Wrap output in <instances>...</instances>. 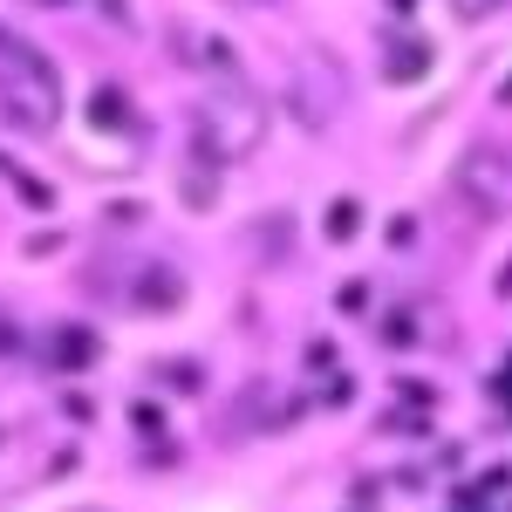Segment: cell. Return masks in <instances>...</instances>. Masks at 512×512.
Instances as JSON below:
<instances>
[{
    "label": "cell",
    "instance_id": "6da1fadb",
    "mask_svg": "<svg viewBox=\"0 0 512 512\" xmlns=\"http://www.w3.org/2000/svg\"><path fill=\"white\" fill-rule=\"evenodd\" d=\"M260 130H267V110H260V96L246 89V82L226 76V89L198 110V164H219L226 158H246L253 144H260Z\"/></svg>",
    "mask_w": 512,
    "mask_h": 512
},
{
    "label": "cell",
    "instance_id": "7a4b0ae2",
    "mask_svg": "<svg viewBox=\"0 0 512 512\" xmlns=\"http://www.w3.org/2000/svg\"><path fill=\"white\" fill-rule=\"evenodd\" d=\"M0 110L21 123V130H48L62 110V82L41 62L35 48H7L0 55Z\"/></svg>",
    "mask_w": 512,
    "mask_h": 512
},
{
    "label": "cell",
    "instance_id": "3957f363",
    "mask_svg": "<svg viewBox=\"0 0 512 512\" xmlns=\"http://www.w3.org/2000/svg\"><path fill=\"white\" fill-rule=\"evenodd\" d=\"M96 123H103V130H110V123H117V130H130V103H123L117 89H96Z\"/></svg>",
    "mask_w": 512,
    "mask_h": 512
},
{
    "label": "cell",
    "instance_id": "277c9868",
    "mask_svg": "<svg viewBox=\"0 0 512 512\" xmlns=\"http://www.w3.org/2000/svg\"><path fill=\"white\" fill-rule=\"evenodd\" d=\"M417 69H424V48H417V41H403V48H396V62H390V76H417Z\"/></svg>",
    "mask_w": 512,
    "mask_h": 512
},
{
    "label": "cell",
    "instance_id": "5b68a950",
    "mask_svg": "<svg viewBox=\"0 0 512 512\" xmlns=\"http://www.w3.org/2000/svg\"><path fill=\"white\" fill-rule=\"evenodd\" d=\"M137 301H144V308H164V301H178V280H144V287H137Z\"/></svg>",
    "mask_w": 512,
    "mask_h": 512
},
{
    "label": "cell",
    "instance_id": "8992f818",
    "mask_svg": "<svg viewBox=\"0 0 512 512\" xmlns=\"http://www.w3.org/2000/svg\"><path fill=\"white\" fill-rule=\"evenodd\" d=\"M328 233H335V239H349V233H355V205H335V219H328Z\"/></svg>",
    "mask_w": 512,
    "mask_h": 512
},
{
    "label": "cell",
    "instance_id": "52a82bcc",
    "mask_svg": "<svg viewBox=\"0 0 512 512\" xmlns=\"http://www.w3.org/2000/svg\"><path fill=\"white\" fill-rule=\"evenodd\" d=\"M485 7H506V0H458V14H465V21H478Z\"/></svg>",
    "mask_w": 512,
    "mask_h": 512
},
{
    "label": "cell",
    "instance_id": "ba28073f",
    "mask_svg": "<svg viewBox=\"0 0 512 512\" xmlns=\"http://www.w3.org/2000/svg\"><path fill=\"white\" fill-rule=\"evenodd\" d=\"M0 349H14V335H7V328H0Z\"/></svg>",
    "mask_w": 512,
    "mask_h": 512
}]
</instances>
